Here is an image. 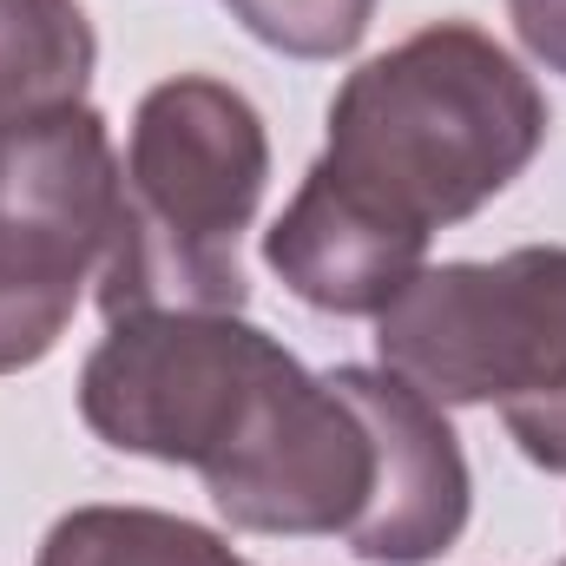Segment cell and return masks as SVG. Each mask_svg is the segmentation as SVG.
Instances as JSON below:
<instances>
[{
    "label": "cell",
    "mask_w": 566,
    "mask_h": 566,
    "mask_svg": "<svg viewBox=\"0 0 566 566\" xmlns=\"http://www.w3.org/2000/svg\"><path fill=\"white\" fill-rule=\"evenodd\" d=\"M547 126L534 73L494 33L434 20L336 86L316 165L434 238L501 198L547 145Z\"/></svg>",
    "instance_id": "6da1fadb"
},
{
    "label": "cell",
    "mask_w": 566,
    "mask_h": 566,
    "mask_svg": "<svg viewBox=\"0 0 566 566\" xmlns=\"http://www.w3.org/2000/svg\"><path fill=\"white\" fill-rule=\"evenodd\" d=\"M271 185V139L258 106L211 80H158L133 113L119 165V224L99 264V310H244L251 283L238 238Z\"/></svg>",
    "instance_id": "7a4b0ae2"
},
{
    "label": "cell",
    "mask_w": 566,
    "mask_h": 566,
    "mask_svg": "<svg viewBox=\"0 0 566 566\" xmlns=\"http://www.w3.org/2000/svg\"><path fill=\"white\" fill-rule=\"evenodd\" d=\"M290 369L296 356L238 310H133L86 356L80 416L119 454L205 474Z\"/></svg>",
    "instance_id": "3957f363"
},
{
    "label": "cell",
    "mask_w": 566,
    "mask_h": 566,
    "mask_svg": "<svg viewBox=\"0 0 566 566\" xmlns=\"http://www.w3.org/2000/svg\"><path fill=\"white\" fill-rule=\"evenodd\" d=\"M382 369L441 409H527L566 389V244H521L494 264H422L376 316Z\"/></svg>",
    "instance_id": "277c9868"
},
{
    "label": "cell",
    "mask_w": 566,
    "mask_h": 566,
    "mask_svg": "<svg viewBox=\"0 0 566 566\" xmlns=\"http://www.w3.org/2000/svg\"><path fill=\"white\" fill-rule=\"evenodd\" d=\"M119 224V151L93 106H66L0 151V376L60 349Z\"/></svg>",
    "instance_id": "5b68a950"
},
{
    "label": "cell",
    "mask_w": 566,
    "mask_h": 566,
    "mask_svg": "<svg viewBox=\"0 0 566 566\" xmlns=\"http://www.w3.org/2000/svg\"><path fill=\"white\" fill-rule=\"evenodd\" d=\"M376 488L363 416L303 363L264 396L251 428L205 468L211 507L244 534H349Z\"/></svg>",
    "instance_id": "8992f818"
},
{
    "label": "cell",
    "mask_w": 566,
    "mask_h": 566,
    "mask_svg": "<svg viewBox=\"0 0 566 566\" xmlns=\"http://www.w3.org/2000/svg\"><path fill=\"white\" fill-rule=\"evenodd\" d=\"M329 382L343 389V402L363 416L369 448H376V488L369 507L356 514V527L343 534L349 554L369 566H428L441 560L474 507V481H468V454L461 434L448 428L441 402H428L416 382H402L396 369H363L343 363L329 369Z\"/></svg>",
    "instance_id": "52a82bcc"
},
{
    "label": "cell",
    "mask_w": 566,
    "mask_h": 566,
    "mask_svg": "<svg viewBox=\"0 0 566 566\" xmlns=\"http://www.w3.org/2000/svg\"><path fill=\"white\" fill-rule=\"evenodd\" d=\"M428 258V231L389 218L336 171L310 165L283 218L264 231V264L283 290L329 316H382Z\"/></svg>",
    "instance_id": "ba28073f"
},
{
    "label": "cell",
    "mask_w": 566,
    "mask_h": 566,
    "mask_svg": "<svg viewBox=\"0 0 566 566\" xmlns=\"http://www.w3.org/2000/svg\"><path fill=\"white\" fill-rule=\"evenodd\" d=\"M93 60L99 40L80 0H0V151L27 126L86 106Z\"/></svg>",
    "instance_id": "9c48e42d"
},
{
    "label": "cell",
    "mask_w": 566,
    "mask_h": 566,
    "mask_svg": "<svg viewBox=\"0 0 566 566\" xmlns=\"http://www.w3.org/2000/svg\"><path fill=\"white\" fill-rule=\"evenodd\" d=\"M33 566H251L211 527L158 507H73L46 527Z\"/></svg>",
    "instance_id": "30bf717a"
},
{
    "label": "cell",
    "mask_w": 566,
    "mask_h": 566,
    "mask_svg": "<svg viewBox=\"0 0 566 566\" xmlns=\"http://www.w3.org/2000/svg\"><path fill=\"white\" fill-rule=\"evenodd\" d=\"M231 20L290 60H343L363 46L376 0H224Z\"/></svg>",
    "instance_id": "8fae6325"
},
{
    "label": "cell",
    "mask_w": 566,
    "mask_h": 566,
    "mask_svg": "<svg viewBox=\"0 0 566 566\" xmlns=\"http://www.w3.org/2000/svg\"><path fill=\"white\" fill-rule=\"evenodd\" d=\"M501 422H507V434L521 441V454H527L534 468H547V474H566V389H560V396H547V402L507 409Z\"/></svg>",
    "instance_id": "7c38bea8"
},
{
    "label": "cell",
    "mask_w": 566,
    "mask_h": 566,
    "mask_svg": "<svg viewBox=\"0 0 566 566\" xmlns=\"http://www.w3.org/2000/svg\"><path fill=\"white\" fill-rule=\"evenodd\" d=\"M507 20L547 73H566V0H507Z\"/></svg>",
    "instance_id": "4fadbf2b"
}]
</instances>
